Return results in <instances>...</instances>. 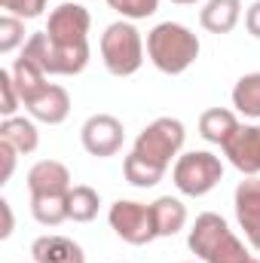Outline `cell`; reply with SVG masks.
<instances>
[{
	"mask_svg": "<svg viewBox=\"0 0 260 263\" xmlns=\"http://www.w3.org/2000/svg\"><path fill=\"white\" fill-rule=\"evenodd\" d=\"M245 28L251 31V37H257V40H260V0L248 9V12H245Z\"/></svg>",
	"mask_w": 260,
	"mask_h": 263,
	"instance_id": "cell-29",
	"label": "cell"
},
{
	"mask_svg": "<svg viewBox=\"0 0 260 263\" xmlns=\"http://www.w3.org/2000/svg\"><path fill=\"white\" fill-rule=\"evenodd\" d=\"M15 147L12 144H6V141H0V159H3V172H0V184H6L9 178H12V168H15Z\"/></svg>",
	"mask_w": 260,
	"mask_h": 263,
	"instance_id": "cell-28",
	"label": "cell"
},
{
	"mask_svg": "<svg viewBox=\"0 0 260 263\" xmlns=\"http://www.w3.org/2000/svg\"><path fill=\"white\" fill-rule=\"evenodd\" d=\"M98 205H101V199L92 187H86V184L70 187V193H67V217L77 220V223H89L98 214Z\"/></svg>",
	"mask_w": 260,
	"mask_h": 263,
	"instance_id": "cell-20",
	"label": "cell"
},
{
	"mask_svg": "<svg viewBox=\"0 0 260 263\" xmlns=\"http://www.w3.org/2000/svg\"><path fill=\"white\" fill-rule=\"evenodd\" d=\"M31 196H65L70 193V172L55 159H43L28 172Z\"/></svg>",
	"mask_w": 260,
	"mask_h": 263,
	"instance_id": "cell-12",
	"label": "cell"
},
{
	"mask_svg": "<svg viewBox=\"0 0 260 263\" xmlns=\"http://www.w3.org/2000/svg\"><path fill=\"white\" fill-rule=\"evenodd\" d=\"M0 211H3V230H0V236L6 239V236L12 233V211H9V202H0Z\"/></svg>",
	"mask_w": 260,
	"mask_h": 263,
	"instance_id": "cell-30",
	"label": "cell"
},
{
	"mask_svg": "<svg viewBox=\"0 0 260 263\" xmlns=\"http://www.w3.org/2000/svg\"><path fill=\"white\" fill-rule=\"evenodd\" d=\"M31 254L37 263H86L83 248L65 236H40L31 245Z\"/></svg>",
	"mask_w": 260,
	"mask_h": 263,
	"instance_id": "cell-14",
	"label": "cell"
},
{
	"mask_svg": "<svg viewBox=\"0 0 260 263\" xmlns=\"http://www.w3.org/2000/svg\"><path fill=\"white\" fill-rule=\"evenodd\" d=\"M0 95H3V104H0V114L3 117H12L15 107H18V89H15V80H12V70H0Z\"/></svg>",
	"mask_w": 260,
	"mask_h": 263,
	"instance_id": "cell-26",
	"label": "cell"
},
{
	"mask_svg": "<svg viewBox=\"0 0 260 263\" xmlns=\"http://www.w3.org/2000/svg\"><path fill=\"white\" fill-rule=\"evenodd\" d=\"M80 138H83V147H86L92 156L104 159V156H114V153L123 147L126 132H123V123H120L117 117H110V114H95V117H89V120L83 123Z\"/></svg>",
	"mask_w": 260,
	"mask_h": 263,
	"instance_id": "cell-9",
	"label": "cell"
},
{
	"mask_svg": "<svg viewBox=\"0 0 260 263\" xmlns=\"http://www.w3.org/2000/svg\"><path fill=\"white\" fill-rule=\"evenodd\" d=\"M123 172H126V181H129V184H135V187H156V184L162 181V175H165V172L153 168L150 162L138 159L135 153H129V156H126Z\"/></svg>",
	"mask_w": 260,
	"mask_h": 263,
	"instance_id": "cell-23",
	"label": "cell"
},
{
	"mask_svg": "<svg viewBox=\"0 0 260 263\" xmlns=\"http://www.w3.org/2000/svg\"><path fill=\"white\" fill-rule=\"evenodd\" d=\"M248 263H260V260H254V257H251V260H248Z\"/></svg>",
	"mask_w": 260,
	"mask_h": 263,
	"instance_id": "cell-32",
	"label": "cell"
},
{
	"mask_svg": "<svg viewBox=\"0 0 260 263\" xmlns=\"http://www.w3.org/2000/svg\"><path fill=\"white\" fill-rule=\"evenodd\" d=\"M22 40H25V25H22V18L3 15V18H0V52H12Z\"/></svg>",
	"mask_w": 260,
	"mask_h": 263,
	"instance_id": "cell-24",
	"label": "cell"
},
{
	"mask_svg": "<svg viewBox=\"0 0 260 263\" xmlns=\"http://www.w3.org/2000/svg\"><path fill=\"white\" fill-rule=\"evenodd\" d=\"M236 129H239V120L224 107H211L199 117V135L211 144H224Z\"/></svg>",
	"mask_w": 260,
	"mask_h": 263,
	"instance_id": "cell-17",
	"label": "cell"
},
{
	"mask_svg": "<svg viewBox=\"0 0 260 263\" xmlns=\"http://www.w3.org/2000/svg\"><path fill=\"white\" fill-rule=\"evenodd\" d=\"M0 141L12 144L18 153H34L37 150V126L31 120H22V117H6L3 126H0Z\"/></svg>",
	"mask_w": 260,
	"mask_h": 263,
	"instance_id": "cell-18",
	"label": "cell"
},
{
	"mask_svg": "<svg viewBox=\"0 0 260 263\" xmlns=\"http://www.w3.org/2000/svg\"><path fill=\"white\" fill-rule=\"evenodd\" d=\"M175 187L184 193V196H205L208 190H214L224 178V165L214 153H205V150H193V153H184L178 162H175Z\"/></svg>",
	"mask_w": 260,
	"mask_h": 263,
	"instance_id": "cell-6",
	"label": "cell"
},
{
	"mask_svg": "<svg viewBox=\"0 0 260 263\" xmlns=\"http://www.w3.org/2000/svg\"><path fill=\"white\" fill-rule=\"evenodd\" d=\"M150 211H153L156 236H175L187 223V208H184L181 199H175V196H159L150 205Z\"/></svg>",
	"mask_w": 260,
	"mask_h": 263,
	"instance_id": "cell-16",
	"label": "cell"
},
{
	"mask_svg": "<svg viewBox=\"0 0 260 263\" xmlns=\"http://www.w3.org/2000/svg\"><path fill=\"white\" fill-rule=\"evenodd\" d=\"M190 251L196 257H202L205 263H248V251L245 245L230 233L227 220L214 211H205L199 214L190 230V239H187Z\"/></svg>",
	"mask_w": 260,
	"mask_h": 263,
	"instance_id": "cell-2",
	"label": "cell"
},
{
	"mask_svg": "<svg viewBox=\"0 0 260 263\" xmlns=\"http://www.w3.org/2000/svg\"><path fill=\"white\" fill-rule=\"evenodd\" d=\"M220 147L242 175L260 172V126H239Z\"/></svg>",
	"mask_w": 260,
	"mask_h": 263,
	"instance_id": "cell-10",
	"label": "cell"
},
{
	"mask_svg": "<svg viewBox=\"0 0 260 263\" xmlns=\"http://www.w3.org/2000/svg\"><path fill=\"white\" fill-rule=\"evenodd\" d=\"M12 80H15V89H18V98H22V104L28 101V98H34L43 86H46V73H43V67L34 65L31 59H15V67H12Z\"/></svg>",
	"mask_w": 260,
	"mask_h": 263,
	"instance_id": "cell-19",
	"label": "cell"
},
{
	"mask_svg": "<svg viewBox=\"0 0 260 263\" xmlns=\"http://www.w3.org/2000/svg\"><path fill=\"white\" fill-rule=\"evenodd\" d=\"M101 59L114 77H132L144 62L141 34L129 22H114L101 37Z\"/></svg>",
	"mask_w": 260,
	"mask_h": 263,
	"instance_id": "cell-4",
	"label": "cell"
},
{
	"mask_svg": "<svg viewBox=\"0 0 260 263\" xmlns=\"http://www.w3.org/2000/svg\"><path fill=\"white\" fill-rule=\"evenodd\" d=\"M0 6L15 18H37L46 9V0H0Z\"/></svg>",
	"mask_w": 260,
	"mask_h": 263,
	"instance_id": "cell-27",
	"label": "cell"
},
{
	"mask_svg": "<svg viewBox=\"0 0 260 263\" xmlns=\"http://www.w3.org/2000/svg\"><path fill=\"white\" fill-rule=\"evenodd\" d=\"M233 104L245 117H260V73H245L233 89Z\"/></svg>",
	"mask_w": 260,
	"mask_h": 263,
	"instance_id": "cell-21",
	"label": "cell"
},
{
	"mask_svg": "<svg viewBox=\"0 0 260 263\" xmlns=\"http://www.w3.org/2000/svg\"><path fill=\"white\" fill-rule=\"evenodd\" d=\"M110 227L114 233L129 242V245H147L156 239V227H153V211L141 202H129V199H120L110 205Z\"/></svg>",
	"mask_w": 260,
	"mask_h": 263,
	"instance_id": "cell-7",
	"label": "cell"
},
{
	"mask_svg": "<svg viewBox=\"0 0 260 263\" xmlns=\"http://www.w3.org/2000/svg\"><path fill=\"white\" fill-rule=\"evenodd\" d=\"M147 55L162 73H184L199 59V37L178 22H162L147 34Z\"/></svg>",
	"mask_w": 260,
	"mask_h": 263,
	"instance_id": "cell-1",
	"label": "cell"
},
{
	"mask_svg": "<svg viewBox=\"0 0 260 263\" xmlns=\"http://www.w3.org/2000/svg\"><path fill=\"white\" fill-rule=\"evenodd\" d=\"M236 217L248 242L260 251V181H242L236 187Z\"/></svg>",
	"mask_w": 260,
	"mask_h": 263,
	"instance_id": "cell-13",
	"label": "cell"
},
{
	"mask_svg": "<svg viewBox=\"0 0 260 263\" xmlns=\"http://www.w3.org/2000/svg\"><path fill=\"white\" fill-rule=\"evenodd\" d=\"M184 135H187V132H184V123H181V120L159 117V120H153L147 129L135 138V150H132V153H135L138 159L150 162L153 168L165 172L169 162H172V156L184 147Z\"/></svg>",
	"mask_w": 260,
	"mask_h": 263,
	"instance_id": "cell-3",
	"label": "cell"
},
{
	"mask_svg": "<svg viewBox=\"0 0 260 263\" xmlns=\"http://www.w3.org/2000/svg\"><path fill=\"white\" fill-rule=\"evenodd\" d=\"M89 25H92V15H89L86 6H80V3H62L59 9H52L46 34L59 46H89L86 43Z\"/></svg>",
	"mask_w": 260,
	"mask_h": 263,
	"instance_id": "cell-8",
	"label": "cell"
},
{
	"mask_svg": "<svg viewBox=\"0 0 260 263\" xmlns=\"http://www.w3.org/2000/svg\"><path fill=\"white\" fill-rule=\"evenodd\" d=\"M239 15H242L239 0H208L205 9L199 12V22L211 34H230L239 25Z\"/></svg>",
	"mask_w": 260,
	"mask_h": 263,
	"instance_id": "cell-15",
	"label": "cell"
},
{
	"mask_svg": "<svg viewBox=\"0 0 260 263\" xmlns=\"http://www.w3.org/2000/svg\"><path fill=\"white\" fill-rule=\"evenodd\" d=\"M172 3H181V6H190V3H196V0H172Z\"/></svg>",
	"mask_w": 260,
	"mask_h": 263,
	"instance_id": "cell-31",
	"label": "cell"
},
{
	"mask_svg": "<svg viewBox=\"0 0 260 263\" xmlns=\"http://www.w3.org/2000/svg\"><path fill=\"white\" fill-rule=\"evenodd\" d=\"M25 59H31L34 65L43 67V73H80L83 67L89 65V46H59L49 40L46 31L31 34V40L25 43Z\"/></svg>",
	"mask_w": 260,
	"mask_h": 263,
	"instance_id": "cell-5",
	"label": "cell"
},
{
	"mask_svg": "<svg viewBox=\"0 0 260 263\" xmlns=\"http://www.w3.org/2000/svg\"><path fill=\"white\" fill-rule=\"evenodd\" d=\"M25 107L31 110V117H34V120L49 123V126H59V123H65L67 114H70V95H67L62 86L46 83L34 98H28V101H25Z\"/></svg>",
	"mask_w": 260,
	"mask_h": 263,
	"instance_id": "cell-11",
	"label": "cell"
},
{
	"mask_svg": "<svg viewBox=\"0 0 260 263\" xmlns=\"http://www.w3.org/2000/svg\"><path fill=\"white\" fill-rule=\"evenodd\" d=\"M31 211L43 227H59L67 220V193L65 196H31Z\"/></svg>",
	"mask_w": 260,
	"mask_h": 263,
	"instance_id": "cell-22",
	"label": "cell"
},
{
	"mask_svg": "<svg viewBox=\"0 0 260 263\" xmlns=\"http://www.w3.org/2000/svg\"><path fill=\"white\" fill-rule=\"evenodd\" d=\"M107 3L126 18H147L159 9V0H107Z\"/></svg>",
	"mask_w": 260,
	"mask_h": 263,
	"instance_id": "cell-25",
	"label": "cell"
}]
</instances>
